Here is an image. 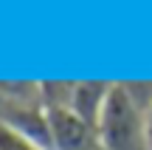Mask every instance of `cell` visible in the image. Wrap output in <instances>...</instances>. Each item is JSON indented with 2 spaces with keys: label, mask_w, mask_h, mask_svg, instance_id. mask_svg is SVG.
I'll use <instances>...</instances> for the list:
<instances>
[{
  "label": "cell",
  "mask_w": 152,
  "mask_h": 150,
  "mask_svg": "<svg viewBox=\"0 0 152 150\" xmlns=\"http://www.w3.org/2000/svg\"><path fill=\"white\" fill-rule=\"evenodd\" d=\"M102 150H149L147 139V108L138 105L130 85L113 82L96 122Z\"/></svg>",
  "instance_id": "6da1fadb"
},
{
  "label": "cell",
  "mask_w": 152,
  "mask_h": 150,
  "mask_svg": "<svg viewBox=\"0 0 152 150\" xmlns=\"http://www.w3.org/2000/svg\"><path fill=\"white\" fill-rule=\"evenodd\" d=\"M45 122H48L51 150H102L96 128L71 108L45 105Z\"/></svg>",
  "instance_id": "7a4b0ae2"
},
{
  "label": "cell",
  "mask_w": 152,
  "mask_h": 150,
  "mask_svg": "<svg viewBox=\"0 0 152 150\" xmlns=\"http://www.w3.org/2000/svg\"><path fill=\"white\" fill-rule=\"evenodd\" d=\"M113 88V82H93V79H82V82H71L68 88V105L71 111H76L85 122H90L96 128L99 116L104 111L107 94Z\"/></svg>",
  "instance_id": "3957f363"
},
{
  "label": "cell",
  "mask_w": 152,
  "mask_h": 150,
  "mask_svg": "<svg viewBox=\"0 0 152 150\" xmlns=\"http://www.w3.org/2000/svg\"><path fill=\"white\" fill-rule=\"evenodd\" d=\"M0 150H48V147H42L39 142L28 139L26 133H20V130L9 128L6 122H0Z\"/></svg>",
  "instance_id": "277c9868"
},
{
  "label": "cell",
  "mask_w": 152,
  "mask_h": 150,
  "mask_svg": "<svg viewBox=\"0 0 152 150\" xmlns=\"http://www.w3.org/2000/svg\"><path fill=\"white\" fill-rule=\"evenodd\" d=\"M147 139H149V150H152V102L147 108Z\"/></svg>",
  "instance_id": "5b68a950"
}]
</instances>
